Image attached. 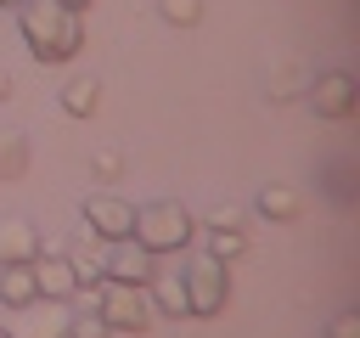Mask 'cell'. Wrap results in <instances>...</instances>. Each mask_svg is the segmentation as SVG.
<instances>
[{"instance_id": "8fae6325", "label": "cell", "mask_w": 360, "mask_h": 338, "mask_svg": "<svg viewBox=\"0 0 360 338\" xmlns=\"http://www.w3.org/2000/svg\"><path fill=\"white\" fill-rule=\"evenodd\" d=\"M34 282H39V299H51V304H68V299L79 293L73 265H68L62 254H39V259H34Z\"/></svg>"}, {"instance_id": "5b68a950", "label": "cell", "mask_w": 360, "mask_h": 338, "mask_svg": "<svg viewBox=\"0 0 360 338\" xmlns=\"http://www.w3.org/2000/svg\"><path fill=\"white\" fill-rule=\"evenodd\" d=\"M79 220H84L90 237H101V242H129V237H135V203L118 197V192H84Z\"/></svg>"}, {"instance_id": "ac0fdd59", "label": "cell", "mask_w": 360, "mask_h": 338, "mask_svg": "<svg viewBox=\"0 0 360 338\" xmlns=\"http://www.w3.org/2000/svg\"><path fill=\"white\" fill-rule=\"evenodd\" d=\"M68 338H112V327L101 321L96 299H79V304H68Z\"/></svg>"}, {"instance_id": "6da1fadb", "label": "cell", "mask_w": 360, "mask_h": 338, "mask_svg": "<svg viewBox=\"0 0 360 338\" xmlns=\"http://www.w3.org/2000/svg\"><path fill=\"white\" fill-rule=\"evenodd\" d=\"M17 23H22V45L34 51V62H73L84 51V17L62 0H22Z\"/></svg>"}, {"instance_id": "5bb4252c", "label": "cell", "mask_w": 360, "mask_h": 338, "mask_svg": "<svg viewBox=\"0 0 360 338\" xmlns=\"http://www.w3.org/2000/svg\"><path fill=\"white\" fill-rule=\"evenodd\" d=\"M96 107H101V79H96V73H68V79H62V113L90 118Z\"/></svg>"}, {"instance_id": "2e32d148", "label": "cell", "mask_w": 360, "mask_h": 338, "mask_svg": "<svg viewBox=\"0 0 360 338\" xmlns=\"http://www.w3.org/2000/svg\"><path fill=\"white\" fill-rule=\"evenodd\" d=\"M62 259L73 265V282H79V287H101V282H107V259H101L84 237H79V242H68V248H62Z\"/></svg>"}, {"instance_id": "3957f363", "label": "cell", "mask_w": 360, "mask_h": 338, "mask_svg": "<svg viewBox=\"0 0 360 338\" xmlns=\"http://www.w3.org/2000/svg\"><path fill=\"white\" fill-rule=\"evenodd\" d=\"M96 310H101V321H107L112 332H146V327L158 321L146 287H135V282H101V287H96Z\"/></svg>"}, {"instance_id": "d4e9b609", "label": "cell", "mask_w": 360, "mask_h": 338, "mask_svg": "<svg viewBox=\"0 0 360 338\" xmlns=\"http://www.w3.org/2000/svg\"><path fill=\"white\" fill-rule=\"evenodd\" d=\"M0 6H22V0H0Z\"/></svg>"}, {"instance_id": "44dd1931", "label": "cell", "mask_w": 360, "mask_h": 338, "mask_svg": "<svg viewBox=\"0 0 360 338\" xmlns=\"http://www.w3.org/2000/svg\"><path fill=\"white\" fill-rule=\"evenodd\" d=\"M326 338H360V315H354V310L332 315V321H326Z\"/></svg>"}, {"instance_id": "d6986e66", "label": "cell", "mask_w": 360, "mask_h": 338, "mask_svg": "<svg viewBox=\"0 0 360 338\" xmlns=\"http://www.w3.org/2000/svg\"><path fill=\"white\" fill-rule=\"evenodd\" d=\"M158 17L174 28H191V23H202V0H158Z\"/></svg>"}, {"instance_id": "30bf717a", "label": "cell", "mask_w": 360, "mask_h": 338, "mask_svg": "<svg viewBox=\"0 0 360 338\" xmlns=\"http://www.w3.org/2000/svg\"><path fill=\"white\" fill-rule=\"evenodd\" d=\"M146 299H152L158 315H191V310H186V276H180V265H152Z\"/></svg>"}, {"instance_id": "7a4b0ae2", "label": "cell", "mask_w": 360, "mask_h": 338, "mask_svg": "<svg viewBox=\"0 0 360 338\" xmlns=\"http://www.w3.org/2000/svg\"><path fill=\"white\" fill-rule=\"evenodd\" d=\"M191 237H197V220L180 197H152L135 208V242L146 254H180Z\"/></svg>"}, {"instance_id": "4fadbf2b", "label": "cell", "mask_w": 360, "mask_h": 338, "mask_svg": "<svg viewBox=\"0 0 360 338\" xmlns=\"http://www.w3.org/2000/svg\"><path fill=\"white\" fill-rule=\"evenodd\" d=\"M34 163V146H28V130L17 124H0V180H22Z\"/></svg>"}, {"instance_id": "52a82bcc", "label": "cell", "mask_w": 360, "mask_h": 338, "mask_svg": "<svg viewBox=\"0 0 360 338\" xmlns=\"http://www.w3.org/2000/svg\"><path fill=\"white\" fill-rule=\"evenodd\" d=\"M0 338H68V304L34 299V304L11 310V321H6Z\"/></svg>"}, {"instance_id": "ffe728a7", "label": "cell", "mask_w": 360, "mask_h": 338, "mask_svg": "<svg viewBox=\"0 0 360 338\" xmlns=\"http://www.w3.org/2000/svg\"><path fill=\"white\" fill-rule=\"evenodd\" d=\"M90 175L96 180H118L124 175V146H96L90 152Z\"/></svg>"}, {"instance_id": "e0dca14e", "label": "cell", "mask_w": 360, "mask_h": 338, "mask_svg": "<svg viewBox=\"0 0 360 338\" xmlns=\"http://www.w3.org/2000/svg\"><path fill=\"white\" fill-rule=\"evenodd\" d=\"M202 254H208V259H219V265H231L236 254H248V231H242V225H208Z\"/></svg>"}, {"instance_id": "9c48e42d", "label": "cell", "mask_w": 360, "mask_h": 338, "mask_svg": "<svg viewBox=\"0 0 360 338\" xmlns=\"http://www.w3.org/2000/svg\"><path fill=\"white\" fill-rule=\"evenodd\" d=\"M107 282H135V287H146V276H152V265H158V254H146L135 237L129 242H107Z\"/></svg>"}, {"instance_id": "ba28073f", "label": "cell", "mask_w": 360, "mask_h": 338, "mask_svg": "<svg viewBox=\"0 0 360 338\" xmlns=\"http://www.w3.org/2000/svg\"><path fill=\"white\" fill-rule=\"evenodd\" d=\"M45 254L39 225L28 214H0V265H34Z\"/></svg>"}, {"instance_id": "603a6c76", "label": "cell", "mask_w": 360, "mask_h": 338, "mask_svg": "<svg viewBox=\"0 0 360 338\" xmlns=\"http://www.w3.org/2000/svg\"><path fill=\"white\" fill-rule=\"evenodd\" d=\"M17 96V79H11V68H0V101H11Z\"/></svg>"}, {"instance_id": "cb8c5ba5", "label": "cell", "mask_w": 360, "mask_h": 338, "mask_svg": "<svg viewBox=\"0 0 360 338\" xmlns=\"http://www.w3.org/2000/svg\"><path fill=\"white\" fill-rule=\"evenodd\" d=\"M62 6H73V11H84V6H90V0H62Z\"/></svg>"}, {"instance_id": "277c9868", "label": "cell", "mask_w": 360, "mask_h": 338, "mask_svg": "<svg viewBox=\"0 0 360 338\" xmlns=\"http://www.w3.org/2000/svg\"><path fill=\"white\" fill-rule=\"evenodd\" d=\"M180 276H186V310H191V315H219V310L231 304V270H225L219 259L197 254Z\"/></svg>"}, {"instance_id": "8992f818", "label": "cell", "mask_w": 360, "mask_h": 338, "mask_svg": "<svg viewBox=\"0 0 360 338\" xmlns=\"http://www.w3.org/2000/svg\"><path fill=\"white\" fill-rule=\"evenodd\" d=\"M309 107H315V118H349V113L360 107V79L343 73V68L315 73V79H309Z\"/></svg>"}, {"instance_id": "7c38bea8", "label": "cell", "mask_w": 360, "mask_h": 338, "mask_svg": "<svg viewBox=\"0 0 360 338\" xmlns=\"http://www.w3.org/2000/svg\"><path fill=\"white\" fill-rule=\"evenodd\" d=\"M253 208H259L264 220H292V214L304 208V192H298L292 180H264V186L253 192Z\"/></svg>"}, {"instance_id": "7402d4cb", "label": "cell", "mask_w": 360, "mask_h": 338, "mask_svg": "<svg viewBox=\"0 0 360 338\" xmlns=\"http://www.w3.org/2000/svg\"><path fill=\"white\" fill-rule=\"evenodd\" d=\"M202 225H242V208H214Z\"/></svg>"}, {"instance_id": "9a60e30c", "label": "cell", "mask_w": 360, "mask_h": 338, "mask_svg": "<svg viewBox=\"0 0 360 338\" xmlns=\"http://www.w3.org/2000/svg\"><path fill=\"white\" fill-rule=\"evenodd\" d=\"M39 299V282H34V265H0V304L6 310H22Z\"/></svg>"}]
</instances>
